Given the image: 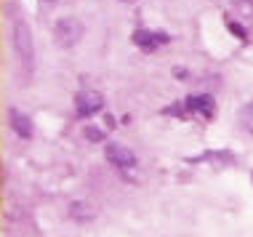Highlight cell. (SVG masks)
Wrapping results in <instances>:
<instances>
[{"mask_svg":"<svg viewBox=\"0 0 253 237\" xmlns=\"http://www.w3.org/2000/svg\"><path fill=\"white\" fill-rule=\"evenodd\" d=\"M13 48H16L22 64L27 70H32V64H35V45H32L30 27H27L22 19H16V24H13Z\"/></svg>","mask_w":253,"mask_h":237,"instance_id":"obj_1","label":"cell"},{"mask_svg":"<svg viewBox=\"0 0 253 237\" xmlns=\"http://www.w3.org/2000/svg\"><path fill=\"white\" fill-rule=\"evenodd\" d=\"M53 38L61 48H72L80 38H83V24L75 16H61L56 24H53Z\"/></svg>","mask_w":253,"mask_h":237,"instance_id":"obj_2","label":"cell"},{"mask_svg":"<svg viewBox=\"0 0 253 237\" xmlns=\"http://www.w3.org/2000/svg\"><path fill=\"white\" fill-rule=\"evenodd\" d=\"M101 107H104V99H101L99 91H80L78 99H75V110H78L80 118H91Z\"/></svg>","mask_w":253,"mask_h":237,"instance_id":"obj_3","label":"cell"},{"mask_svg":"<svg viewBox=\"0 0 253 237\" xmlns=\"http://www.w3.org/2000/svg\"><path fill=\"white\" fill-rule=\"evenodd\" d=\"M184 110L187 115H197V118H211L216 110L213 104V96H208V93H200V96H189L184 101Z\"/></svg>","mask_w":253,"mask_h":237,"instance_id":"obj_4","label":"cell"},{"mask_svg":"<svg viewBox=\"0 0 253 237\" xmlns=\"http://www.w3.org/2000/svg\"><path fill=\"white\" fill-rule=\"evenodd\" d=\"M131 40H133L136 45H139V48H144V51H155L157 45H166V43H168V35H166V32H149V30H136Z\"/></svg>","mask_w":253,"mask_h":237,"instance_id":"obj_5","label":"cell"},{"mask_svg":"<svg viewBox=\"0 0 253 237\" xmlns=\"http://www.w3.org/2000/svg\"><path fill=\"white\" fill-rule=\"evenodd\" d=\"M107 160L115 162L118 168H133L136 165L133 152L128 150V147H123V144H109L107 147Z\"/></svg>","mask_w":253,"mask_h":237,"instance_id":"obj_6","label":"cell"},{"mask_svg":"<svg viewBox=\"0 0 253 237\" xmlns=\"http://www.w3.org/2000/svg\"><path fill=\"white\" fill-rule=\"evenodd\" d=\"M8 118H11V125H13V131H16L19 136H24V139H30V136H32V120L27 118L24 112L11 110V112H8Z\"/></svg>","mask_w":253,"mask_h":237,"instance_id":"obj_7","label":"cell"},{"mask_svg":"<svg viewBox=\"0 0 253 237\" xmlns=\"http://www.w3.org/2000/svg\"><path fill=\"white\" fill-rule=\"evenodd\" d=\"M229 11L237 19H248L253 22V0H229Z\"/></svg>","mask_w":253,"mask_h":237,"instance_id":"obj_8","label":"cell"},{"mask_svg":"<svg viewBox=\"0 0 253 237\" xmlns=\"http://www.w3.org/2000/svg\"><path fill=\"white\" fill-rule=\"evenodd\" d=\"M240 123H243L245 131L253 133V101H251V104H245L243 110H240Z\"/></svg>","mask_w":253,"mask_h":237,"instance_id":"obj_9","label":"cell"},{"mask_svg":"<svg viewBox=\"0 0 253 237\" xmlns=\"http://www.w3.org/2000/svg\"><path fill=\"white\" fill-rule=\"evenodd\" d=\"M229 30H232V32H235V35H237V38H240V40H245V38H248V32H245V30H243V27H240V24H237V22H229Z\"/></svg>","mask_w":253,"mask_h":237,"instance_id":"obj_10","label":"cell"},{"mask_svg":"<svg viewBox=\"0 0 253 237\" xmlns=\"http://www.w3.org/2000/svg\"><path fill=\"white\" fill-rule=\"evenodd\" d=\"M85 139H91V141H99V139H104V133L96 131V128H88L85 131Z\"/></svg>","mask_w":253,"mask_h":237,"instance_id":"obj_11","label":"cell"},{"mask_svg":"<svg viewBox=\"0 0 253 237\" xmlns=\"http://www.w3.org/2000/svg\"><path fill=\"white\" fill-rule=\"evenodd\" d=\"M123 3H131V0H123Z\"/></svg>","mask_w":253,"mask_h":237,"instance_id":"obj_12","label":"cell"},{"mask_svg":"<svg viewBox=\"0 0 253 237\" xmlns=\"http://www.w3.org/2000/svg\"><path fill=\"white\" fill-rule=\"evenodd\" d=\"M45 3H53V0H45Z\"/></svg>","mask_w":253,"mask_h":237,"instance_id":"obj_13","label":"cell"}]
</instances>
